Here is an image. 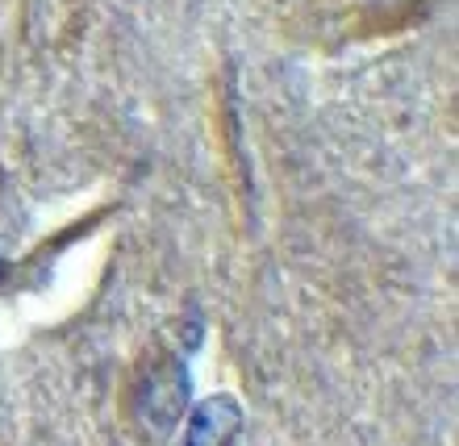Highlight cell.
Masks as SVG:
<instances>
[{"instance_id":"6da1fadb","label":"cell","mask_w":459,"mask_h":446,"mask_svg":"<svg viewBox=\"0 0 459 446\" xmlns=\"http://www.w3.org/2000/svg\"><path fill=\"white\" fill-rule=\"evenodd\" d=\"M188 397H193L188 367H180V363H159L143 384V405H138V409H143V422L151 425L155 434H168L171 425L180 422V413L188 409Z\"/></svg>"},{"instance_id":"3957f363","label":"cell","mask_w":459,"mask_h":446,"mask_svg":"<svg viewBox=\"0 0 459 446\" xmlns=\"http://www.w3.org/2000/svg\"><path fill=\"white\" fill-rule=\"evenodd\" d=\"M0 271H4V267H0Z\"/></svg>"},{"instance_id":"7a4b0ae2","label":"cell","mask_w":459,"mask_h":446,"mask_svg":"<svg viewBox=\"0 0 459 446\" xmlns=\"http://www.w3.org/2000/svg\"><path fill=\"white\" fill-rule=\"evenodd\" d=\"M242 430V405L230 392L201 400L188 417V446H230Z\"/></svg>"},{"instance_id":"277c9868","label":"cell","mask_w":459,"mask_h":446,"mask_svg":"<svg viewBox=\"0 0 459 446\" xmlns=\"http://www.w3.org/2000/svg\"><path fill=\"white\" fill-rule=\"evenodd\" d=\"M184 446H188V442H184Z\"/></svg>"}]
</instances>
